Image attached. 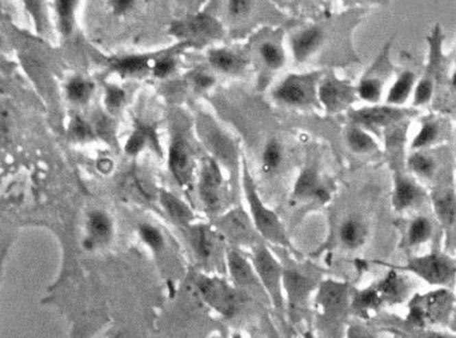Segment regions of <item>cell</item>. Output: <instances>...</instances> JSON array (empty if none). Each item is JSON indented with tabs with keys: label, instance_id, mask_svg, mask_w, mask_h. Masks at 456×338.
Here are the masks:
<instances>
[{
	"label": "cell",
	"instance_id": "14",
	"mask_svg": "<svg viewBox=\"0 0 456 338\" xmlns=\"http://www.w3.org/2000/svg\"><path fill=\"white\" fill-rule=\"evenodd\" d=\"M348 301V286L347 284L327 281L324 282L317 294V304L322 309V313L328 317H335L341 313Z\"/></svg>",
	"mask_w": 456,
	"mask_h": 338
},
{
	"label": "cell",
	"instance_id": "32",
	"mask_svg": "<svg viewBox=\"0 0 456 338\" xmlns=\"http://www.w3.org/2000/svg\"><path fill=\"white\" fill-rule=\"evenodd\" d=\"M432 234H433V225L430 218H415L408 226L407 241L409 246H419L430 241Z\"/></svg>",
	"mask_w": 456,
	"mask_h": 338
},
{
	"label": "cell",
	"instance_id": "1",
	"mask_svg": "<svg viewBox=\"0 0 456 338\" xmlns=\"http://www.w3.org/2000/svg\"><path fill=\"white\" fill-rule=\"evenodd\" d=\"M241 166H243V188H244L245 198H247V202H248V206L251 210V219L254 222L256 232L263 237L264 240L272 242L275 245H279V246H283V247H287L289 250H293L282 222L279 221L278 216L272 210H269L262 202V199L259 198L254 179L248 171V166L244 159H243Z\"/></svg>",
	"mask_w": 456,
	"mask_h": 338
},
{
	"label": "cell",
	"instance_id": "42",
	"mask_svg": "<svg viewBox=\"0 0 456 338\" xmlns=\"http://www.w3.org/2000/svg\"><path fill=\"white\" fill-rule=\"evenodd\" d=\"M433 94V84L427 78H423L418 86L415 87L413 93V106H423L431 100Z\"/></svg>",
	"mask_w": 456,
	"mask_h": 338
},
{
	"label": "cell",
	"instance_id": "41",
	"mask_svg": "<svg viewBox=\"0 0 456 338\" xmlns=\"http://www.w3.org/2000/svg\"><path fill=\"white\" fill-rule=\"evenodd\" d=\"M70 134L77 142H90L95 138V133L88 122L82 120L80 117H75L70 124Z\"/></svg>",
	"mask_w": 456,
	"mask_h": 338
},
{
	"label": "cell",
	"instance_id": "36",
	"mask_svg": "<svg viewBox=\"0 0 456 338\" xmlns=\"http://www.w3.org/2000/svg\"><path fill=\"white\" fill-rule=\"evenodd\" d=\"M439 134H440V130H439V126H437L436 122H423L418 135L412 141L411 148L412 150H420L423 147L431 146L439 138Z\"/></svg>",
	"mask_w": 456,
	"mask_h": 338
},
{
	"label": "cell",
	"instance_id": "49",
	"mask_svg": "<svg viewBox=\"0 0 456 338\" xmlns=\"http://www.w3.org/2000/svg\"><path fill=\"white\" fill-rule=\"evenodd\" d=\"M453 84L456 87V73L454 74V78H453Z\"/></svg>",
	"mask_w": 456,
	"mask_h": 338
},
{
	"label": "cell",
	"instance_id": "9",
	"mask_svg": "<svg viewBox=\"0 0 456 338\" xmlns=\"http://www.w3.org/2000/svg\"><path fill=\"white\" fill-rule=\"evenodd\" d=\"M274 97L289 106H309L315 99L312 75H291L275 90Z\"/></svg>",
	"mask_w": 456,
	"mask_h": 338
},
{
	"label": "cell",
	"instance_id": "47",
	"mask_svg": "<svg viewBox=\"0 0 456 338\" xmlns=\"http://www.w3.org/2000/svg\"><path fill=\"white\" fill-rule=\"evenodd\" d=\"M135 0H112V8L115 14H124L127 12Z\"/></svg>",
	"mask_w": 456,
	"mask_h": 338
},
{
	"label": "cell",
	"instance_id": "25",
	"mask_svg": "<svg viewBox=\"0 0 456 338\" xmlns=\"http://www.w3.org/2000/svg\"><path fill=\"white\" fill-rule=\"evenodd\" d=\"M323 34L319 28L312 27L304 30L292 39V52L298 62L306 60L315 49L319 47Z\"/></svg>",
	"mask_w": 456,
	"mask_h": 338
},
{
	"label": "cell",
	"instance_id": "20",
	"mask_svg": "<svg viewBox=\"0 0 456 338\" xmlns=\"http://www.w3.org/2000/svg\"><path fill=\"white\" fill-rule=\"evenodd\" d=\"M86 227H87L86 238L93 242L95 247L110 241L114 233L112 219L103 210H93L87 216Z\"/></svg>",
	"mask_w": 456,
	"mask_h": 338
},
{
	"label": "cell",
	"instance_id": "33",
	"mask_svg": "<svg viewBox=\"0 0 456 338\" xmlns=\"http://www.w3.org/2000/svg\"><path fill=\"white\" fill-rule=\"evenodd\" d=\"M408 168L419 177L431 178L436 170V162L430 155L423 154L420 151L412 153L408 158Z\"/></svg>",
	"mask_w": 456,
	"mask_h": 338
},
{
	"label": "cell",
	"instance_id": "8",
	"mask_svg": "<svg viewBox=\"0 0 456 338\" xmlns=\"http://www.w3.org/2000/svg\"><path fill=\"white\" fill-rule=\"evenodd\" d=\"M412 113L408 110L399 109L398 106H372L364 107L350 114V118L354 124L361 126L370 130H378L381 127H389L395 123L403 121L406 117Z\"/></svg>",
	"mask_w": 456,
	"mask_h": 338
},
{
	"label": "cell",
	"instance_id": "4",
	"mask_svg": "<svg viewBox=\"0 0 456 338\" xmlns=\"http://www.w3.org/2000/svg\"><path fill=\"white\" fill-rule=\"evenodd\" d=\"M252 265L262 286L269 295V300L272 301L276 309L282 311L285 308V301L282 294V288H283L282 266L279 265V262L269 253V250L261 243L254 249Z\"/></svg>",
	"mask_w": 456,
	"mask_h": 338
},
{
	"label": "cell",
	"instance_id": "21",
	"mask_svg": "<svg viewBox=\"0 0 456 338\" xmlns=\"http://www.w3.org/2000/svg\"><path fill=\"white\" fill-rule=\"evenodd\" d=\"M432 205L440 223L451 229L456 222V194L450 189H439L432 194Z\"/></svg>",
	"mask_w": 456,
	"mask_h": 338
},
{
	"label": "cell",
	"instance_id": "40",
	"mask_svg": "<svg viewBox=\"0 0 456 338\" xmlns=\"http://www.w3.org/2000/svg\"><path fill=\"white\" fill-rule=\"evenodd\" d=\"M261 55L264 63L272 69L278 70L285 65V54L274 43H264L261 47Z\"/></svg>",
	"mask_w": 456,
	"mask_h": 338
},
{
	"label": "cell",
	"instance_id": "6",
	"mask_svg": "<svg viewBox=\"0 0 456 338\" xmlns=\"http://www.w3.org/2000/svg\"><path fill=\"white\" fill-rule=\"evenodd\" d=\"M197 131L206 147L224 165H235L238 153L234 142L210 118L197 121Z\"/></svg>",
	"mask_w": 456,
	"mask_h": 338
},
{
	"label": "cell",
	"instance_id": "5",
	"mask_svg": "<svg viewBox=\"0 0 456 338\" xmlns=\"http://www.w3.org/2000/svg\"><path fill=\"white\" fill-rule=\"evenodd\" d=\"M196 286L204 301L224 317H232L238 311V294L224 280L216 277L199 275Z\"/></svg>",
	"mask_w": 456,
	"mask_h": 338
},
{
	"label": "cell",
	"instance_id": "7",
	"mask_svg": "<svg viewBox=\"0 0 456 338\" xmlns=\"http://www.w3.org/2000/svg\"><path fill=\"white\" fill-rule=\"evenodd\" d=\"M193 168L191 147L182 134H176L168 150V169L179 186L187 188L191 185Z\"/></svg>",
	"mask_w": 456,
	"mask_h": 338
},
{
	"label": "cell",
	"instance_id": "11",
	"mask_svg": "<svg viewBox=\"0 0 456 338\" xmlns=\"http://www.w3.org/2000/svg\"><path fill=\"white\" fill-rule=\"evenodd\" d=\"M217 226L226 237L237 243H251L255 240L254 222L241 209H235L220 218Z\"/></svg>",
	"mask_w": 456,
	"mask_h": 338
},
{
	"label": "cell",
	"instance_id": "18",
	"mask_svg": "<svg viewBox=\"0 0 456 338\" xmlns=\"http://www.w3.org/2000/svg\"><path fill=\"white\" fill-rule=\"evenodd\" d=\"M190 240L196 256L203 261H211L217 256L220 249L219 237L210 226H191Z\"/></svg>",
	"mask_w": 456,
	"mask_h": 338
},
{
	"label": "cell",
	"instance_id": "15",
	"mask_svg": "<svg viewBox=\"0 0 456 338\" xmlns=\"http://www.w3.org/2000/svg\"><path fill=\"white\" fill-rule=\"evenodd\" d=\"M226 261L231 278L238 288H256L261 285L255 269L247 261V258L235 249L226 251Z\"/></svg>",
	"mask_w": 456,
	"mask_h": 338
},
{
	"label": "cell",
	"instance_id": "12",
	"mask_svg": "<svg viewBox=\"0 0 456 338\" xmlns=\"http://www.w3.org/2000/svg\"><path fill=\"white\" fill-rule=\"evenodd\" d=\"M317 95L323 107L330 113H337L347 109L355 97L351 86L336 79H326L320 84Z\"/></svg>",
	"mask_w": 456,
	"mask_h": 338
},
{
	"label": "cell",
	"instance_id": "29",
	"mask_svg": "<svg viewBox=\"0 0 456 338\" xmlns=\"http://www.w3.org/2000/svg\"><path fill=\"white\" fill-rule=\"evenodd\" d=\"M210 63L215 67L216 70L221 73H238L243 66L244 60L239 55L228 51V49H213L210 52Z\"/></svg>",
	"mask_w": 456,
	"mask_h": 338
},
{
	"label": "cell",
	"instance_id": "34",
	"mask_svg": "<svg viewBox=\"0 0 456 338\" xmlns=\"http://www.w3.org/2000/svg\"><path fill=\"white\" fill-rule=\"evenodd\" d=\"M76 0H58L56 1V14L59 28L63 35H70L73 28V16H75Z\"/></svg>",
	"mask_w": 456,
	"mask_h": 338
},
{
	"label": "cell",
	"instance_id": "23",
	"mask_svg": "<svg viewBox=\"0 0 456 338\" xmlns=\"http://www.w3.org/2000/svg\"><path fill=\"white\" fill-rule=\"evenodd\" d=\"M159 198L166 213L176 225L182 227H191L195 216L191 209L180 198L175 196L173 194L168 193L166 190L160 192Z\"/></svg>",
	"mask_w": 456,
	"mask_h": 338
},
{
	"label": "cell",
	"instance_id": "10",
	"mask_svg": "<svg viewBox=\"0 0 456 338\" xmlns=\"http://www.w3.org/2000/svg\"><path fill=\"white\" fill-rule=\"evenodd\" d=\"M197 190L204 206L211 212H216L223 198V178L216 159L204 161L199 174Z\"/></svg>",
	"mask_w": 456,
	"mask_h": 338
},
{
	"label": "cell",
	"instance_id": "22",
	"mask_svg": "<svg viewBox=\"0 0 456 338\" xmlns=\"http://www.w3.org/2000/svg\"><path fill=\"white\" fill-rule=\"evenodd\" d=\"M382 300L389 304H400L407 295L408 284L400 277L398 270L391 269L383 280L375 286Z\"/></svg>",
	"mask_w": 456,
	"mask_h": 338
},
{
	"label": "cell",
	"instance_id": "13",
	"mask_svg": "<svg viewBox=\"0 0 456 338\" xmlns=\"http://www.w3.org/2000/svg\"><path fill=\"white\" fill-rule=\"evenodd\" d=\"M282 284L287 293L288 302L292 309H302L315 288L313 280L298 269H285Z\"/></svg>",
	"mask_w": 456,
	"mask_h": 338
},
{
	"label": "cell",
	"instance_id": "28",
	"mask_svg": "<svg viewBox=\"0 0 456 338\" xmlns=\"http://www.w3.org/2000/svg\"><path fill=\"white\" fill-rule=\"evenodd\" d=\"M151 145L159 146L158 138H156V133L152 127L149 126H144V124H138L135 131L130 135V138L127 139L125 146H124V151L128 155H138L147 144Z\"/></svg>",
	"mask_w": 456,
	"mask_h": 338
},
{
	"label": "cell",
	"instance_id": "3",
	"mask_svg": "<svg viewBox=\"0 0 456 338\" xmlns=\"http://www.w3.org/2000/svg\"><path fill=\"white\" fill-rule=\"evenodd\" d=\"M389 269L413 273L430 285L451 288L456 280V262L440 253H431L422 257H413L403 266L388 265Z\"/></svg>",
	"mask_w": 456,
	"mask_h": 338
},
{
	"label": "cell",
	"instance_id": "50",
	"mask_svg": "<svg viewBox=\"0 0 456 338\" xmlns=\"http://www.w3.org/2000/svg\"><path fill=\"white\" fill-rule=\"evenodd\" d=\"M1 45H3V39H1V35H0V49H1Z\"/></svg>",
	"mask_w": 456,
	"mask_h": 338
},
{
	"label": "cell",
	"instance_id": "43",
	"mask_svg": "<svg viewBox=\"0 0 456 338\" xmlns=\"http://www.w3.org/2000/svg\"><path fill=\"white\" fill-rule=\"evenodd\" d=\"M125 99V93L117 86H110L106 90V95H104V103L106 107L110 111H117L121 107V104L124 103Z\"/></svg>",
	"mask_w": 456,
	"mask_h": 338
},
{
	"label": "cell",
	"instance_id": "46",
	"mask_svg": "<svg viewBox=\"0 0 456 338\" xmlns=\"http://www.w3.org/2000/svg\"><path fill=\"white\" fill-rule=\"evenodd\" d=\"M193 83L197 89L206 90L214 84V78L211 75L204 73H196L193 75Z\"/></svg>",
	"mask_w": 456,
	"mask_h": 338
},
{
	"label": "cell",
	"instance_id": "44",
	"mask_svg": "<svg viewBox=\"0 0 456 338\" xmlns=\"http://www.w3.org/2000/svg\"><path fill=\"white\" fill-rule=\"evenodd\" d=\"M175 60L172 58H162L154 65V74L158 78H165L173 71Z\"/></svg>",
	"mask_w": 456,
	"mask_h": 338
},
{
	"label": "cell",
	"instance_id": "24",
	"mask_svg": "<svg viewBox=\"0 0 456 338\" xmlns=\"http://www.w3.org/2000/svg\"><path fill=\"white\" fill-rule=\"evenodd\" d=\"M339 238L348 249H358L367 240V226L359 217H348L339 227Z\"/></svg>",
	"mask_w": 456,
	"mask_h": 338
},
{
	"label": "cell",
	"instance_id": "19",
	"mask_svg": "<svg viewBox=\"0 0 456 338\" xmlns=\"http://www.w3.org/2000/svg\"><path fill=\"white\" fill-rule=\"evenodd\" d=\"M423 193L416 183L400 174L395 175L392 193V206L395 207V210L405 212L413 207L420 202Z\"/></svg>",
	"mask_w": 456,
	"mask_h": 338
},
{
	"label": "cell",
	"instance_id": "45",
	"mask_svg": "<svg viewBox=\"0 0 456 338\" xmlns=\"http://www.w3.org/2000/svg\"><path fill=\"white\" fill-rule=\"evenodd\" d=\"M251 8V0H230V11L234 16H243Z\"/></svg>",
	"mask_w": 456,
	"mask_h": 338
},
{
	"label": "cell",
	"instance_id": "27",
	"mask_svg": "<svg viewBox=\"0 0 456 338\" xmlns=\"http://www.w3.org/2000/svg\"><path fill=\"white\" fill-rule=\"evenodd\" d=\"M346 141L348 147L358 154H367L378 150V144L372 138V135L368 134L364 130V127L358 124H354L350 128H347Z\"/></svg>",
	"mask_w": 456,
	"mask_h": 338
},
{
	"label": "cell",
	"instance_id": "31",
	"mask_svg": "<svg viewBox=\"0 0 456 338\" xmlns=\"http://www.w3.org/2000/svg\"><path fill=\"white\" fill-rule=\"evenodd\" d=\"M383 304V300L376 288H368L355 293L352 300V308L360 315H365L376 311Z\"/></svg>",
	"mask_w": 456,
	"mask_h": 338
},
{
	"label": "cell",
	"instance_id": "48",
	"mask_svg": "<svg viewBox=\"0 0 456 338\" xmlns=\"http://www.w3.org/2000/svg\"><path fill=\"white\" fill-rule=\"evenodd\" d=\"M450 324H451V329L456 332V305L454 308V312L451 314V318H450Z\"/></svg>",
	"mask_w": 456,
	"mask_h": 338
},
{
	"label": "cell",
	"instance_id": "35",
	"mask_svg": "<svg viewBox=\"0 0 456 338\" xmlns=\"http://www.w3.org/2000/svg\"><path fill=\"white\" fill-rule=\"evenodd\" d=\"M112 69L123 75L142 73L148 69V58L147 56H125L121 59H117L112 63Z\"/></svg>",
	"mask_w": 456,
	"mask_h": 338
},
{
	"label": "cell",
	"instance_id": "30",
	"mask_svg": "<svg viewBox=\"0 0 456 338\" xmlns=\"http://www.w3.org/2000/svg\"><path fill=\"white\" fill-rule=\"evenodd\" d=\"M413 86H415V75L409 71L402 74L388 91L387 104L400 106L406 103V100L413 90Z\"/></svg>",
	"mask_w": 456,
	"mask_h": 338
},
{
	"label": "cell",
	"instance_id": "38",
	"mask_svg": "<svg viewBox=\"0 0 456 338\" xmlns=\"http://www.w3.org/2000/svg\"><path fill=\"white\" fill-rule=\"evenodd\" d=\"M139 234L144 243L151 247L152 251L158 253L165 247V237L159 229L149 223H142L139 226Z\"/></svg>",
	"mask_w": 456,
	"mask_h": 338
},
{
	"label": "cell",
	"instance_id": "2",
	"mask_svg": "<svg viewBox=\"0 0 456 338\" xmlns=\"http://www.w3.org/2000/svg\"><path fill=\"white\" fill-rule=\"evenodd\" d=\"M408 319L413 325L447 324L455 308V295L447 288L416 294L409 302Z\"/></svg>",
	"mask_w": 456,
	"mask_h": 338
},
{
	"label": "cell",
	"instance_id": "39",
	"mask_svg": "<svg viewBox=\"0 0 456 338\" xmlns=\"http://www.w3.org/2000/svg\"><path fill=\"white\" fill-rule=\"evenodd\" d=\"M283 154H282V146L279 145L278 141L271 139L263 151V166L264 169L268 171L278 169L282 164Z\"/></svg>",
	"mask_w": 456,
	"mask_h": 338
},
{
	"label": "cell",
	"instance_id": "26",
	"mask_svg": "<svg viewBox=\"0 0 456 338\" xmlns=\"http://www.w3.org/2000/svg\"><path fill=\"white\" fill-rule=\"evenodd\" d=\"M66 98L72 104L83 106L87 104L94 93V83L83 76H72L64 86Z\"/></svg>",
	"mask_w": 456,
	"mask_h": 338
},
{
	"label": "cell",
	"instance_id": "16",
	"mask_svg": "<svg viewBox=\"0 0 456 338\" xmlns=\"http://www.w3.org/2000/svg\"><path fill=\"white\" fill-rule=\"evenodd\" d=\"M293 196L298 199H310L315 198L320 203H326L330 201L331 194L320 182L319 172L315 168H304L300 171L295 188Z\"/></svg>",
	"mask_w": 456,
	"mask_h": 338
},
{
	"label": "cell",
	"instance_id": "17",
	"mask_svg": "<svg viewBox=\"0 0 456 338\" xmlns=\"http://www.w3.org/2000/svg\"><path fill=\"white\" fill-rule=\"evenodd\" d=\"M172 32L178 36L211 39L221 35V25L208 15H199L186 23H173Z\"/></svg>",
	"mask_w": 456,
	"mask_h": 338
},
{
	"label": "cell",
	"instance_id": "37",
	"mask_svg": "<svg viewBox=\"0 0 456 338\" xmlns=\"http://www.w3.org/2000/svg\"><path fill=\"white\" fill-rule=\"evenodd\" d=\"M357 91L363 100L376 103L382 97V82L376 78H365L360 82Z\"/></svg>",
	"mask_w": 456,
	"mask_h": 338
}]
</instances>
